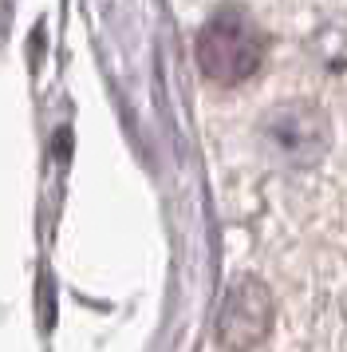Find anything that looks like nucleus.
<instances>
[{"label": "nucleus", "mask_w": 347, "mask_h": 352, "mask_svg": "<svg viewBox=\"0 0 347 352\" xmlns=\"http://www.w3.org/2000/svg\"><path fill=\"white\" fill-rule=\"evenodd\" d=\"M261 146L276 166L288 170H308L328 155L331 146V123L308 99H288L268 107L261 119Z\"/></svg>", "instance_id": "obj_2"}, {"label": "nucleus", "mask_w": 347, "mask_h": 352, "mask_svg": "<svg viewBox=\"0 0 347 352\" xmlns=\"http://www.w3.org/2000/svg\"><path fill=\"white\" fill-rule=\"evenodd\" d=\"M272 317H276V305L272 293L261 277L241 273L229 281L225 297L217 309V340L229 352H252L256 344H265L272 333Z\"/></svg>", "instance_id": "obj_3"}, {"label": "nucleus", "mask_w": 347, "mask_h": 352, "mask_svg": "<svg viewBox=\"0 0 347 352\" xmlns=\"http://www.w3.org/2000/svg\"><path fill=\"white\" fill-rule=\"evenodd\" d=\"M265 64V32L252 24V16L237 8H221L202 24L198 32V67L205 80L233 87L256 76V67Z\"/></svg>", "instance_id": "obj_1"}]
</instances>
